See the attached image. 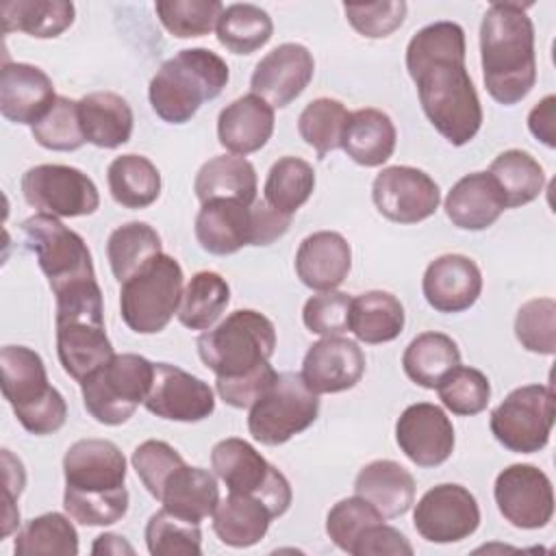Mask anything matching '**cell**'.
<instances>
[{"instance_id":"6da1fadb","label":"cell","mask_w":556,"mask_h":556,"mask_svg":"<svg viewBox=\"0 0 556 556\" xmlns=\"http://www.w3.org/2000/svg\"><path fill=\"white\" fill-rule=\"evenodd\" d=\"M465 30L456 22H432L406 46V70L421 109L452 146L469 143L482 126V106L465 67Z\"/></svg>"},{"instance_id":"7a4b0ae2","label":"cell","mask_w":556,"mask_h":556,"mask_svg":"<svg viewBox=\"0 0 556 556\" xmlns=\"http://www.w3.org/2000/svg\"><path fill=\"white\" fill-rule=\"evenodd\" d=\"M532 2H493L480 22V63L489 96L513 106L536 83Z\"/></svg>"},{"instance_id":"3957f363","label":"cell","mask_w":556,"mask_h":556,"mask_svg":"<svg viewBox=\"0 0 556 556\" xmlns=\"http://www.w3.org/2000/svg\"><path fill=\"white\" fill-rule=\"evenodd\" d=\"M56 300V354L67 376L83 382L109 363L115 352L104 330L102 289L96 278L54 293Z\"/></svg>"},{"instance_id":"277c9868","label":"cell","mask_w":556,"mask_h":556,"mask_svg":"<svg viewBox=\"0 0 556 556\" xmlns=\"http://www.w3.org/2000/svg\"><path fill=\"white\" fill-rule=\"evenodd\" d=\"M226 61L208 48H187L167 59L150 80L152 111L167 124H187L228 85Z\"/></svg>"},{"instance_id":"5b68a950","label":"cell","mask_w":556,"mask_h":556,"mask_svg":"<svg viewBox=\"0 0 556 556\" xmlns=\"http://www.w3.org/2000/svg\"><path fill=\"white\" fill-rule=\"evenodd\" d=\"M2 395L17 421L30 434L43 437L63 428L67 419L65 397L48 382L43 358L26 345L0 350Z\"/></svg>"},{"instance_id":"8992f818","label":"cell","mask_w":556,"mask_h":556,"mask_svg":"<svg viewBox=\"0 0 556 556\" xmlns=\"http://www.w3.org/2000/svg\"><path fill=\"white\" fill-rule=\"evenodd\" d=\"M274 350L276 328L271 319L252 308L230 313L198 337V354L217 378L245 376L269 363Z\"/></svg>"},{"instance_id":"52a82bcc","label":"cell","mask_w":556,"mask_h":556,"mask_svg":"<svg viewBox=\"0 0 556 556\" xmlns=\"http://www.w3.org/2000/svg\"><path fill=\"white\" fill-rule=\"evenodd\" d=\"M154 380V363L139 354H115L80 382L87 413L104 426L126 424L146 402Z\"/></svg>"},{"instance_id":"ba28073f","label":"cell","mask_w":556,"mask_h":556,"mask_svg":"<svg viewBox=\"0 0 556 556\" xmlns=\"http://www.w3.org/2000/svg\"><path fill=\"white\" fill-rule=\"evenodd\" d=\"M182 267L169 254H159L122 282L119 315L137 334L161 332L178 313L182 300Z\"/></svg>"},{"instance_id":"9c48e42d","label":"cell","mask_w":556,"mask_h":556,"mask_svg":"<svg viewBox=\"0 0 556 556\" xmlns=\"http://www.w3.org/2000/svg\"><path fill=\"white\" fill-rule=\"evenodd\" d=\"M319 395L308 389L302 374L282 371L248 415V430L263 445H282L315 424Z\"/></svg>"},{"instance_id":"30bf717a","label":"cell","mask_w":556,"mask_h":556,"mask_svg":"<svg viewBox=\"0 0 556 556\" xmlns=\"http://www.w3.org/2000/svg\"><path fill=\"white\" fill-rule=\"evenodd\" d=\"M211 467L230 493H245L263 500L274 519L289 510L293 500L289 480L248 441L239 437L217 441L211 450Z\"/></svg>"},{"instance_id":"8fae6325","label":"cell","mask_w":556,"mask_h":556,"mask_svg":"<svg viewBox=\"0 0 556 556\" xmlns=\"http://www.w3.org/2000/svg\"><path fill=\"white\" fill-rule=\"evenodd\" d=\"M26 248L37 256L39 269L48 278L52 293L96 278L91 252L85 239L67 228L59 217L37 213L22 224Z\"/></svg>"},{"instance_id":"7c38bea8","label":"cell","mask_w":556,"mask_h":556,"mask_svg":"<svg viewBox=\"0 0 556 556\" xmlns=\"http://www.w3.org/2000/svg\"><path fill=\"white\" fill-rule=\"evenodd\" d=\"M489 426L506 450L517 454L541 452L554 426V389L549 384L513 389L491 413Z\"/></svg>"},{"instance_id":"4fadbf2b","label":"cell","mask_w":556,"mask_h":556,"mask_svg":"<svg viewBox=\"0 0 556 556\" xmlns=\"http://www.w3.org/2000/svg\"><path fill=\"white\" fill-rule=\"evenodd\" d=\"M22 195L39 213L54 217H85L100 206L96 182L85 172L59 163L30 167L22 176Z\"/></svg>"},{"instance_id":"5bb4252c","label":"cell","mask_w":556,"mask_h":556,"mask_svg":"<svg viewBox=\"0 0 556 556\" xmlns=\"http://www.w3.org/2000/svg\"><path fill=\"white\" fill-rule=\"evenodd\" d=\"M493 497L502 517L521 530H539L552 521L554 489L547 473L534 465L517 463L495 478Z\"/></svg>"},{"instance_id":"9a60e30c","label":"cell","mask_w":556,"mask_h":556,"mask_svg":"<svg viewBox=\"0 0 556 556\" xmlns=\"http://www.w3.org/2000/svg\"><path fill=\"white\" fill-rule=\"evenodd\" d=\"M415 530L428 543H458L480 526V506L473 493L460 484H437L415 504Z\"/></svg>"},{"instance_id":"2e32d148","label":"cell","mask_w":556,"mask_h":556,"mask_svg":"<svg viewBox=\"0 0 556 556\" xmlns=\"http://www.w3.org/2000/svg\"><path fill=\"white\" fill-rule=\"evenodd\" d=\"M371 200L389 222L419 224L434 215L441 191L426 172L410 165H391L374 178Z\"/></svg>"},{"instance_id":"e0dca14e","label":"cell","mask_w":556,"mask_h":556,"mask_svg":"<svg viewBox=\"0 0 556 556\" xmlns=\"http://www.w3.org/2000/svg\"><path fill=\"white\" fill-rule=\"evenodd\" d=\"M65 493L111 495L124 491L126 458L109 439H80L63 456Z\"/></svg>"},{"instance_id":"ac0fdd59","label":"cell","mask_w":556,"mask_h":556,"mask_svg":"<svg viewBox=\"0 0 556 556\" xmlns=\"http://www.w3.org/2000/svg\"><path fill=\"white\" fill-rule=\"evenodd\" d=\"M143 406L161 419L193 424L213 415L215 395L202 378L169 363H154V380Z\"/></svg>"},{"instance_id":"d6986e66","label":"cell","mask_w":556,"mask_h":556,"mask_svg":"<svg viewBox=\"0 0 556 556\" xmlns=\"http://www.w3.org/2000/svg\"><path fill=\"white\" fill-rule=\"evenodd\" d=\"M395 441L417 467H437L454 452V426L443 408L417 402L402 410L395 421Z\"/></svg>"},{"instance_id":"ffe728a7","label":"cell","mask_w":556,"mask_h":556,"mask_svg":"<svg viewBox=\"0 0 556 556\" xmlns=\"http://www.w3.org/2000/svg\"><path fill=\"white\" fill-rule=\"evenodd\" d=\"M315 59L302 43H280L254 67L250 87L271 109L291 104L313 80Z\"/></svg>"},{"instance_id":"44dd1931","label":"cell","mask_w":556,"mask_h":556,"mask_svg":"<svg viewBox=\"0 0 556 556\" xmlns=\"http://www.w3.org/2000/svg\"><path fill=\"white\" fill-rule=\"evenodd\" d=\"M365 374V354L356 341L330 334L315 341L302 363V378L311 391L341 393L358 384Z\"/></svg>"},{"instance_id":"7402d4cb","label":"cell","mask_w":556,"mask_h":556,"mask_svg":"<svg viewBox=\"0 0 556 556\" xmlns=\"http://www.w3.org/2000/svg\"><path fill=\"white\" fill-rule=\"evenodd\" d=\"M421 291L437 313H463L482 293V271L465 254H443L426 267Z\"/></svg>"},{"instance_id":"603a6c76","label":"cell","mask_w":556,"mask_h":556,"mask_svg":"<svg viewBox=\"0 0 556 556\" xmlns=\"http://www.w3.org/2000/svg\"><path fill=\"white\" fill-rule=\"evenodd\" d=\"M50 76L30 63H4L0 72V113L13 124H37L54 104Z\"/></svg>"},{"instance_id":"cb8c5ba5","label":"cell","mask_w":556,"mask_h":556,"mask_svg":"<svg viewBox=\"0 0 556 556\" xmlns=\"http://www.w3.org/2000/svg\"><path fill=\"white\" fill-rule=\"evenodd\" d=\"M195 239L200 248L215 256H228L243 245H254L252 204L237 200L202 202L195 215Z\"/></svg>"},{"instance_id":"d4e9b609","label":"cell","mask_w":556,"mask_h":556,"mask_svg":"<svg viewBox=\"0 0 556 556\" xmlns=\"http://www.w3.org/2000/svg\"><path fill=\"white\" fill-rule=\"evenodd\" d=\"M352 250L343 235L317 230L295 252V274L308 289L334 291L350 274Z\"/></svg>"},{"instance_id":"484cf974","label":"cell","mask_w":556,"mask_h":556,"mask_svg":"<svg viewBox=\"0 0 556 556\" xmlns=\"http://www.w3.org/2000/svg\"><path fill=\"white\" fill-rule=\"evenodd\" d=\"M271 132L274 109L254 93L232 100L217 117V139L237 156L258 152L271 139Z\"/></svg>"},{"instance_id":"4316f807","label":"cell","mask_w":556,"mask_h":556,"mask_svg":"<svg viewBox=\"0 0 556 556\" xmlns=\"http://www.w3.org/2000/svg\"><path fill=\"white\" fill-rule=\"evenodd\" d=\"M506 211L500 187L489 172H473L454 182L445 198V215L460 230H484Z\"/></svg>"},{"instance_id":"83f0119b","label":"cell","mask_w":556,"mask_h":556,"mask_svg":"<svg viewBox=\"0 0 556 556\" xmlns=\"http://www.w3.org/2000/svg\"><path fill=\"white\" fill-rule=\"evenodd\" d=\"M354 493L369 502L384 519H393L415 504V478L400 463L380 458L358 471Z\"/></svg>"},{"instance_id":"f1b7e54d","label":"cell","mask_w":556,"mask_h":556,"mask_svg":"<svg viewBox=\"0 0 556 556\" xmlns=\"http://www.w3.org/2000/svg\"><path fill=\"white\" fill-rule=\"evenodd\" d=\"M159 502L172 515L200 523L215 513L219 504V486L211 471L182 463L163 482Z\"/></svg>"},{"instance_id":"f546056e","label":"cell","mask_w":556,"mask_h":556,"mask_svg":"<svg viewBox=\"0 0 556 556\" xmlns=\"http://www.w3.org/2000/svg\"><path fill=\"white\" fill-rule=\"evenodd\" d=\"M80 126L85 139L96 148L113 150L124 146L132 135V109L115 91H93L78 100Z\"/></svg>"},{"instance_id":"4dcf8cb0","label":"cell","mask_w":556,"mask_h":556,"mask_svg":"<svg viewBox=\"0 0 556 556\" xmlns=\"http://www.w3.org/2000/svg\"><path fill=\"white\" fill-rule=\"evenodd\" d=\"M397 130L391 117L380 109H358L350 113L341 148L363 167H380L395 150Z\"/></svg>"},{"instance_id":"1f68e13d","label":"cell","mask_w":556,"mask_h":556,"mask_svg":"<svg viewBox=\"0 0 556 556\" xmlns=\"http://www.w3.org/2000/svg\"><path fill=\"white\" fill-rule=\"evenodd\" d=\"M256 169L237 154H222L208 159L195 174L193 191L202 202L208 200H237L243 204L256 202Z\"/></svg>"},{"instance_id":"d6a6232c","label":"cell","mask_w":556,"mask_h":556,"mask_svg":"<svg viewBox=\"0 0 556 556\" xmlns=\"http://www.w3.org/2000/svg\"><path fill=\"white\" fill-rule=\"evenodd\" d=\"M274 515L267 504L254 495L230 493L219 500L213 513V530L228 547H252L269 530Z\"/></svg>"},{"instance_id":"836d02e7","label":"cell","mask_w":556,"mask_h":556,"mask_svg":"<svg viewBox=\"0 0 556 556\" xmlns=\"http://www.w3.org/2000/svg\"><path fill=\"white\" fill-rule=\"evenodd\" d=\"M404 324V306L393 293L374 289L352 298L350 330L358 341L369 345L389 343L402 334Z\"/></svg>"},{"instance_id":"e575fe53","label":"cell","mask_w":556,"mask_h":556,"mask_svg":"<svg viewBox=\"0 0 556 556\" xmlns=\"http://www.w3.org/2000/svg\"><path fill=\"white\" fill-rule=\"evenodd\" d=\"M460 365L456 341L443 332L417 334L402 354L404 374L424 389H437L439 382Z\"/></svg>"},{"instance_id":"d590c367","label":"cell","mask_w":556,"mask_h":556,"mask_svg":"<svg viewBox=\"0 0 556 556\" xmlns=\"http://www.w3.org/2000/svg\"><path fill=\"white\" fill-rule=\"evenodd\" d=\"M76 9L67 0H7L0 4L4 33L20 30L35 39H52L74 24Z\"/></svg>"},{"instance_id":"8d00e7d4","label":"cell","mask_w":556,"mask_h":556,"mask_svg":"<svg viewBox=\"0 0 556 556\" xmlns=\"http://www.w3.org/2000/svg\"><path fill=\"white\" fill-rule=\"evenodd\" d=\"M106 182L113 200L124 208H146L161 195V172L141 154H122L111 161Z\"/></svg>"},{"instance_id":"74e56055","label":"cell","mask_w":556,"mask_h":556,"mask_svg":"<svg viewBox=\"0 0 556 556\" xmlns=\"http://www.w3.org/2000/svg\"><path fill=\"white\" fill-rule=\"evenodd\" d=\"M489 174L500 187L506 208L530 204L539 198L545 185L541 163L523 150H506L497 154L489 165Z\"/></svg>"},{"instance_id":"f35d334b","label":"cell","mask_w":556,"mask_h":556,"mask_svg":"<svg viewBox=\"0 0 556 556\" xmlns=\"http://www.w3.org/2000/svg\"><path fill=\"white\" fill-rule=\"evenodd\" d=\"M163 254L159 232L146 222H128L117 226L106 241V258L113 276L124 282L152 258Z\"/></svg>"},{"instance_id":"ab89813d","label":"cell","mask_w":556,"mask_h":556,"mask_svg":"<svg viewBox=\"0 0 556 556\" xmlns=\"http://www.w3.org/2000/svg\"><path fill=\"white\" fill-rule=\"evenodd\" d=\"M217 41L232 54H252L274 35L269 13L250 2L224 7L217 20Z\"/></svg>"},{"instance_id":"60d3db41","label":"cell","mask_w":556,"mask_h":556,"mask_svg":"<svg viewBox=\"0 0 556 556\" xmlns=\"http://www.w3.org/2000/svg\"><path fill=\"white\" fill-rule=\"evenodd\" d=\"M230 302V287L217 271H198L182 291L178 321L191 330H208Z\"/></svg>"},{"instance_id":"b9f144b4","label":"cell","mask_w":556,"mask_h":556,"mask_svg":"<svg viewBox=\"0 0 556 556\" xmlns=\"http://www.w3.org/2000/svg\"><path fill=\"white\" fill-rule=\"evenodd\" d=\"M70 519L61 513L33 517L15 534L13 552L17 556H76L78 532Z\"/></svg>"},{"instance_id":"7bdbcfd3","label":"cell","mask_w":556,"mask_h":556,"mask_svg":"<svg viewBox=\"0 0 556 556\" xmlns=\"http://www.w3.org/2000/svg\"><path fill=\"white\" fill-rule=\"evenodd\" d=\"M315 172L300 156L278 159L265 180V202L282 215H293L313 193Z\"/></svg>"},{"instance_id":"ee69618b","label":"cell","mask_w":556,"mask_h":556,"mask_svg":"<svg viewBox=\"0 0 556 556\" xmlns=\"http://www.w3.org/2000/svg\"><path fill=\"white\" fill-rule=\"evenodd\" d=\"M348 119L350 113L343 102L334 98H317L302 109L298 117V132L317 152V156L324 159L328 152L341 148Z\"/></svg>"},{"instance_id":"f6af8a7d","label":"cell","mask_w":556,"mask_h":556,"mask_svg":"<svg viewBox=\"0 0 556 556\" xmlns=\"http://www.w3.org/2000/svg\"><path fill=\"white\" fill-rule=\"evenodd\" d=\"M146 545L152 556H200V523L185 521L161 508L146 523Z\"/></svg>"},{"instance_id":"bcb514c9","label":"cell","mask_w":556,"mask_h":556,"mask_svg":"<svg viewBox=\"0 0 556 556\" xmlns=\"http://www.w3.org/2000/svg\"><path fill=\"white\" fill-rule=\"evenodd\" d=\"M154 11L165 30L178 39L208 35L224 11L219 0H159Z\"/></svg>"},{"instance_id":"7dc6e473","label":"cell","mask_w":556,"mask_h":556,"mask_svg":"<svg viewBox=\"0 0 556 556\" xmlns=\"http://www.w3.org/2000/svg\"><path fill=\"white\" fill-rule=\"evenodd\" d=\"M30 132L35 141L54 152H72L78 150L83 143H87L83 126H80V113H78V100L56 96L52 109L30 126Z\"/></svg>"},{"instance_id":"c3c4849f","label":"cell","mask_w":556,"mask_h":556,"mask_svg":"<svg viewBox=\"0 0 556 556\" xmlns=\"http://www.w3.org/2000/svg\"><path fill=\"white\" fill-rule=\"evenodd\" d=\"M437 393L447 410L460 417H471L486 408L491 384L480 369L458 365L439 382Z\"/></svg>"},{"instance_id":"681fc988","label":"cell","mask_w":556,"mask_h":556,"mask_svg":"<svg viewBox=\"0 0 556 556\" xmlns=\"http://www.w3.org/2000/svg\"><path fill=\"white\" fill-rule=\"evenodd\" d=\"M515 337L528 352L552 356L556 352V302L552 298L523 302L515 317Z\"/></svg>"},{"instance_id":"f907efd6","label":"cell","mask_w":556,"mask_h":556,"mask_svg":"<svg viewBox=\"0 0 556 556\" xmlns=\"http://www.w3.org/2000/svg\"><path fill=\"white\" fill-rule=\"evenodd\" d=\"M378 521H384V517L369 502L354 495V497L339 500L328 510L326 532L339 549H343L345 554H352V547L356 539L363 534V530Z\"/></svg>"},{"instance_id":"816d5d0a","label":"cell","mask_w":556,"mask_h":556,"mask_svg":"<svg viewBox=\"0 0 556 556\" xmlns=\"http://www.w3.org/2000/svg\"><path fill=\"white\" fill-rule=\"evenodd\" d=\"M130 463H132V469L137 471L139 480L148 489V493L154 500H159L163 482L176 467H180L185 463V458L169 443L159 441V439H148L135 447Z\"/></svg>"},{"instance_id":"f5cc1de1","label":"cell","mask_w":556,"mask_h":556,"mask_svg":"<svg viewBox=\"0 0 556 556\" xmlns=\"http://www.w3.org/2000/svg\"><path fill=\"white\" fill-rule=\"evenodd\" d=\"M352 298L343 291H319L311 295L302 308L304 326L315 334H341L350 330Z\"/></svg>"},{"instance_id":"db71d44e","label":"cell","mask_w":556,"mask_h":556,"mask_svg":"<svg viewBox=\"0 0 556 556\" xmlns=\"http://www.w3.org/2000/svg\"><path fill=\"white\" fill-rule=\"evenodd\" d=\"M406 9L404 0L343 4V13L352 28L369 39H382L395 33L406 17Z\"/></svg>"},{"instance_id":"11a10c76","label":"cell","mask_w":556,"mask_h":556,"mask_svg":"<svg viewBox=\"0 0 556 556\" xmlns=\"http://www.w3.org/2000/svg\"><path fill=\"white\" fill-rule=\"evenodd\" d=\"M65 513L83 526H111L128 510V491L111 495H76L63 493Z\"/></svg>"},{"instance_id":"9f6ffc18","label":"cell","mask_w":556,"mask_h":556,"mask_svg":"<svg viewBox=\"0 0 556 556\" xmlns=\"http://www.w3.org/2000/svg\"><path fill=\"white\" fill-rule=\"evenodd\" d=\"M276 369L269 363H263L254 371L239 378H217L215 389L219 397L232 408H250L276 380Z\"/></svg>"},{"instance_id":"6f0895ef","label":"cell","mask_w":556,"mask_h":556,"mask_svg":"<svg viewBox=\"0 0 556 556\" xmlns=\"http://www.w3.org/2000/svg\"><path fill=\"white\" fill-rule=\"evenodd\" d=\"M413 552L410 541L384 521L365 528L352 547L354 556H413Z\"/></svg>"},{"instance_id":"680465c9","label":"cell","mask_w":556,"mask_h":556,"mask_svg":"<svg viewBox=\"0 0 556 556\" xmlns=\"http://www.w3.org/2000/svg\"><path fill=\"white\" fill-rule=\"evenodd\" d=\"M2 465H4V495H7V513H4V528L2 536H9L15 528V521H20V510H15V500L20 497L26 473L20 458H15L9 450H2Z\"/></svg>"},{"instance_id":"91938a15","label":"cell","mask_w":556,"mask_h":556,"mask_svg":"<svg viewBox=\"0 0 556 556\" xmlns=\"http://www.w3.org/2000/svg\"><path fill=\"white\" fill-rule=\"evenodd\" d=\"M554 109H556V98L554 96H545L541 102H536L528 115V128L530 132L541 141L545 143L547 148H554L556 146V115H554Z\"/></svg>"},{"instance_id":"94428289","label":"cell","mask_w":556,"mask_h":556,"mask_svg":"<svg viewBox=\"0 0 556 556\" xmlns=\"http://www.w3.org/2000/svg\"><path fill=\"white\" fill-rule=\"evenodd\" d=\"M91 554H113V556L128 554V556H132L135 547L124 536L113 534V532H104V534L96 536V541L91 545Z\"/></svg>"}]
</instances>
